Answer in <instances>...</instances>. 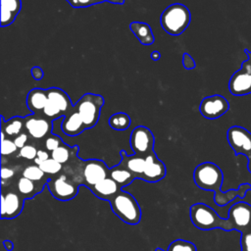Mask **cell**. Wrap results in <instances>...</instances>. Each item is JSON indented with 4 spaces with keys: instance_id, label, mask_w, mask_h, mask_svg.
<instances>
[{
    "instance_id": "60d3db41",
    "label": "cell",
    "mask_w": 251,
    "mask_h": 251,
    "mask_svg": "<svg viewBox=\"0 0 251 251\" xmlns=\"http://www.w3.org/2000/svg\"><path fill=\"white\" fill-rule=\"evenodd\" d=\"M76 3H77V8H85V7H89L91 5L96 4L95 0H76Z\"/></svg>"
},
{
    "instance_id": "836d02e7",
    "label": "cell",
    "mask_w": 251,
    "mask_h": 251,
    "mask_svg": "<svg viewBox=\"0 0 251 251\" xmlns=\"http://www.w3.org/2000/svg\"><path fill=\"white\" fill-rule=\"evenodd\" d=\"M63 143H62V140L61 138L58 136V135H51V136H48L45 140V147L48 151H54L55 149H57L59 146H61Z\"/></svg>"
},
{
    "instance_id": "5bb4252c",
    "label": "cell",
    "mask_w": 251,
    "mask_h": 251,
    "mask_svg": "<svg viewBox=\"0 0 251 251\" xmlns=\"http://www.w3.org/2000/svg\"><path fill=\"white\" fill-rule=\"evenodd\" d=\"M165 176V164L156 156L155 152L148 154L145 157V168L141 178L148 182H156L161 180Z\"/></svg>"
},
{
    "instance_id": "9a60e30c",
    "label": "cell",
    "mask_w": 251,
    "mask_h": 251,
    "mask_svg": "<svg viewBox=\"0 0 251 251\" xmlns=\"http://www.w3.org/2000/svg\"><path fill=\"white\" fill-rule=\"evenodd\" d=\"M25 127L31 137L40 139L51 132L52 122L48 119L37 118L33 115L25 120Z\"/></svg>"
},
{
    "instance_id": "277c9868",
    "label": "cell",
    "mask_w": 251,
    "mask_h": 251,
    "mask_svg": "<svg viewBox=\"0 0 251 251\" xmlns=\"http://www.w3.org/2000/svg\"><path fill=\"white\" fill-rule=\"evenodd\" d=\"M109 202L113 212L123 222L128 225H137L140 222L141 210L131 194L121 190Z\"/></svg>"
},
{
    "instance_id": "2e32d148",
    "label": "cell",
    "mask_w": 251,
    "mask_h": 251,
    "mask_svg": "<svg viewBox=\"0 0 251 251\" xmlns=\"http://www.w3.org/2000/svg\"><path fill=\"white\" fill-rule=\"evenodd\" d=\"M61 129L66 135L75 136L87 128L81 116L73 109L72 112L70 111L67 115H65V118L61 124Z\"/></svg>"
},
{
    "instance_id": "4fadbf2b",
    "label": "cell",
    "mask_w": 251,
    "mask_h": 251,
    "mask_svg": "<svg viewBox=\"0 0 251 251\" xmlns=\"http://www.w3.org/2000/svg\"><path fill=\"white\" fill-rule=\"evenodd\" d=\"M25 198L18 193L10 191L1 195V218L13 219L20 215L24 207Z\"/></svg>"
},
{
    "instance_id": "1f68e13d",
    "label": "cell",
    "mask_w": 251,
    "mask_h": 251,
    "mask_svg": "<svg viewBox=\"0 0 251 251\" xmlns=\"http://www.w3.org/2000/svg\"><path fill=\"white\" fill-rule=\"evenodd\" d=\"M18 147L16 146L14 140H11L9 138H5L1 140V154L2 156H8L17 151Z\"/></svg>"
},
{
    "instance_id": "cb8c5ba5",
    "label": "cell",
    "mask_w": 251,
    "mask_h": 251,
    "mask_svg": "<svg viewBox=\"0 0 251 251\" xmlns=\"http://www.w3.org/2000/svg\"><path fill=\"white\" fill-rule=\"evenodd\" d=\"M131 120L126 113L119 112L113 114L108 121L109 126L115 130H126L129 127Z\"/></svg>"
},
{
    "instance_id": "74e56055",
    "label": "cell",
    "mask_w": 251,
    "mask_h": 251,
    "mask_svg": "<svg viewBox=\"0 0 251 251\" xmlns=\"http://www.w3.org/2000/svg\"><path fill=\"white\" fill-rule=\"evenodd\" d=\"M26 141H27V135H26L25 133H24V132H22L21 134L17 135V136L15 137V139H14V142H15L16 146L18 147V149H21V148H23L25 145H26V144H25Z\"/></svg>"
},
{
    "instance_id": "7c38bea8",
    "label": "cell",
    "mask_w": 251,
    "mask_h": 251,
    "mask_svg": "<svg viewBox=\"0 0 251 251\" xmlns=\"http://www.w3.org/2000/svg\"><path fill=\"white\" fill-rule=\"evenodd\" d=\"M109 170L106 164L100 160H87L84 162L82 169V176L84 183L88 188H91L101 180L108 177Z\"/></svg>"
},
{
    "instance_id": "ab89813d",
    "label": "cell",
    "mask_w": 251,
    "mask_h": 251,
    "mask_svg": "<svg viewBox=\"0 0 251 251\" xmlns=\"http://www.w3.org/2000/svg\"><path fill=\"white\" fill-rule=\"evenodd\" d=\"M14 171L10 168H7V167H2L1 168V178H2V181L6 180V179H10L13 176H14Z\"/></svg>"
},
{
    "instance_id": "b9f144b4",
    "label": "cell",
    "mask_w": 251,
    "mask_h": 251,
    "mask_svg": "<svg viewBox=\"0 0 251 251\" xmlns=\"http://www.w3.org/2000/svg\"><path fill=\"white\" fill-rule=\"evenodd\" d=\"M150 56H151V59H152L153 61H159V60H160V58H161V54H160V52H159V51H157V50L152 51Z\"/></svg>"
},
{
    "instance_id": "7a4b0ae2",
    "label": "cell",
    "mask_w": 251,
    "mask_h": 251,
    "mask_svg": "<svg viewBox=\"0 0 251 251\" xmlns=\"http://www.w3.org/2000/svg\"><path fill=\"white\" fill-rule=\"evenodd\" d=\"M192 224L199 229L210 230L214 228H222L226 231L233 229L228 219L221 218L214 209L203 203L193 204L189 210Z\"/></svg>"
},
{
    "instance_id": "d4e9b609",
    "label": "cell",
    "mask_w": 251,
    "mask_h": 251,
    "mask_svg": "<svg viewBox=\"0 0 251 251\" xmlns=\"http://www.w3.org/2000/svg\"><path fill=\"white\" fill-rule=\"evenodd\" d=\"M17 187H18L19 192L23 195L24 198H25V197L30 198V197H32V193L34 192L35 184H34V181H32L25 176H22L18 180Z\"/></svg>"
},
{
    "instance_id": "d590c367",
    "label": "cell",
    "mask_w": 251,
    "mask_h": 251,
    "mask_svg": "<svg viewBox=\"0 0 251 251\" xmlns=\"http://www.w3.org/2000/svg\"><path fill=\"white\" fill-rule=\"evenodd\" d=\"M182 65H183L184 69H186V70H193L196 67V64H195L193 58L188 53L183 54V56H182Z\"/></svg>"
},
{
    "instance_id": "44dd1931",
    "label": "cell",
    "mask_w": 251,
    "mask_h": 251,
    "mask_svg": "<svg viewBox=\"0 0 251 251\" xmlns=\"http://www.w3.org/2000/svg\"><path fill=\"white\" fill-rule=\"evenodd\" d=\"M129 28L138 41L143 45H151L154 43V35L151 26L146 23L131 22Z\"/></svg>"
},
{
    "instance_id": "83f0119b",
    "label": "cell",
    "mask_w": 251,
    "mask_h": 251,
    "mask_svg": "<svg viewBox=\"0 0 251 251\" xmlns=\"http://www.w3.org/2000/svg\"><path fill=\"white\" fill-rule=\"evenodd\" d=\"M167 251H197V248L190 241L176 239L169 245Z\"/></svg>"
},
{
    "instance_id": "8fae6325",
    "label": "cell",
    "mask_w": 251,
    "mask_h": 251,
    "mask_svg": "<svg viewBox=\"0 0 251 251\" xmlns=\"http://www.w3.org/2000/svg\"><path fill=\"white\" fill-rule=\"evenodd\" d=\"M46 185L48 186L53 197L61 201L73 199L78 191L77 185L69 181L66 175H61L57 178L50 179Z\"/></svg>"
},
{
    "instance_id": "6da1fadb",
    "label": "cell",
    "mask_w": 251,
    "mask_h": 251,
    "mask_svg": "<svg viewBox=\"0 0 251 251\" xmlns=\"http://www.w3.org/2000/svg\"><path fill=\"white\" fill-rule=\"evenodd\" d=\"M195 184L203 189L214 191V201L219 206H225L236 197L244 198L247 191L251 190V184L242 183L237 189H230L226 192L221 191L224 175L220 167L212 162L199 164L193 172Z\"/></svg>"
},
{
    "instance_id": "5b68a950",
    "label": "cell",
    "mask_w": 251,
    "mask_h": 251,
    "mask_svg": "<svg viewBox=\"0 0 251 251\" xmlns=\"http://www.w3.org/2000/svg\"><path fill=\"white\" fill-rule=\"evenodd\" d=\"M103 105V96L94 93H85L74 105V110L81 116L86 128H90L98 123Z\"/></svg>"
},
{
    "instance_id": "f35d334b",
    "label": "cell",
    "mask_w": 251,
    "mask_h": 251,
    "mask_svg": "<svg viewBox=\"0 0 251 251\" xmlns=\"http://www.w3.org/2000/svg\"><path fill=\"white\" fill-rule=\"evenodd\" d=\"M30 74H31L32 77H33L35 80H40V79L43 77V75H44L42 69H41L40 67H38V66L32 67L31 70H30Z\"/></svg>"
},
{
    "instance_id": "8d00e7d4",
    "label": "cell",
    "mask_w": 251,
    "mask_h": 251,
    "mask_svg": "<svg viewBox=\"0 0 251 251\" xmlns=\"http://www.w3.org/2000/svg\"><path fill=\"white\" fill-rule=\"evenodd\" d=\"M47 159H49V154L47 153V151L39 149V150H37L36 158H35L33 161H34L35 165L39 166V165H41L44 161H46Z\"/></svg>"
},
{
    "instance_id": "8992f818",
    "label": "cell",
    "mask_w": 251,
    "mask_h": 251,
    "mask_svg": "<svg viewBox=\"0 0 251 251\" xmlns=\"http://www.w3.org/2000/svg\"><path fill=\"white\" fill-rule=\"evenodd\" d=\"M129 144L134 154L146 157L154 152V135L148 127L137 126L130 133Z\"/></svg>"
},
{
    "instance_id": "d6a6232c",
    "label": "cell",
    "mask_w": 251,
    "mask_h": 251,
    "mask_svg": "<svg viewBox=\"0 0 251 251\" xmlns=\"http://www.w3.org/2000/svg\"><path fill=\"white\" fill-rule=\"evenodd\" d=\"M37 155V149L31 145V144H26L23 148L20 149L19 156L23 157L26 160H34Z\"/></svg>"
},
{
    "instance_id": "ac0fdd59",
    "label": "cell",
    "mask_w": 251,
    "mask_h": 251,
    "mask_svg": "<svg viewBox=\"0 0 251 251\" xmlns=\"http://www.w3.org/2000/svg\"><path fill=\"white\" fill-rule=\"evenodd\" d=\"M46 92L48 101L58 107L64 113V115H67L74 109V105L72 104L70 96L63 89L59 87H50L46 89Z\"/></svg>"
},
{
    "instance_id": "3957f363",
    "label": "cell",
    "mask_w": 251,
    "mask_h": 251,
    "mask_svg": "<svg viewBox=\"0 0 251 251\" xmlns=\"http://www.w3.org/2000/svg\"><path fill=\"white\" fill-rule=\"evenodd\" d=\"M191 15L189 9L180 3L168 6L160 17L162 28L173 36L180 35L189 25Z\"/></svg>"
},
{
    "instance_id": "ee69618b",
    "label": "cell",
    "mask_w": 251,
    "mask_h": 251,
    "mask_svg": "<svg viewBox=\"0 0 251 251\" xmlns=\"http://www.w3.org/2000/svg\"><path fill=\"white\" fill-rule=\"evenodd\" d=\"M106 1L113 4H117V5H123L125 3V0H106Z\"/></svg>"
},
{
    "instance_id": "9c48e42d",
    "label": "cell",
    "mask_w": 251,
    "mask_h": 251,
    "mask_svg": "<svg viewBox=\"0 0 251 251\" xmlns=\"http://www.w3.org/2000/svg\"><path fill=\"white\" fill-rule=\"evenodd\" d=\"M227 219L234 230L241 234L249 232L251 230V205L247 202H236L229 208Z\"/></svg>"
},
{
    "instance_id": "4316f807",
    "label": "cell",
    "mask_w": 251,
    "mask_h": 251,
    "mask_svg": "<svg viewBox=\"0 0 251 251\" xmlns=\"http://www.w3.org/2000/svg\"><path fill=\"white\" fill-rule=\"evenodd\" d=\"M70 157H71L70 147H68L64 143L61 146H59L57 149H55L54 151L51 152V158H53L54 160H56L57 162H59L62 165L67 163L69 161Z\"/></svg>"
},
{
    "instance_id": "30bf717a",
    "label": "cell",
    "mask_w": 251,
    "mask_h": 251,
    "mask_svg": "<svg viewBox=\"0 0 251 251\" xmlns=\"http://www.w3.org/2000/svg\"><path fill=\"white\" fill-rule=\"evenodd\" d=\"M229 109L228 101L220 94L203 98L199 105L200 114L209 120H214L225 115Z\"/></svg>"
},
{
    "instance_id": "603a6c76",
    "label": "cell",
    "mask_w": 251,
    "mask_h": 251,
    "mask_svg": "<svg viewBox=\"0 0 251 251\" xmlns=\"http://www.w3.org/2000/svg\"><path fill=\"white\" fill-rule=\"evenodd\" d=\"M2 123H1V127L5 134L9 135V136H17L19 134H21V131L23 129V127L25 126L24 124V119L21 117H14L8 121H4L3 116L1 117Z\"/></svg>"
},
{
    "instance_id": "e0dca14e",
    "label": "cell",
    "mask_w": 251,
    "mask_h": 251,
    "mask_svg": "<svg viewBox=\"0 0 251 251\" xmlns=\"http://www.w3.org/2000/svg\"><path fill=\"white\" fill-rule=\"evenodd\" d=\"M89 189L97 197H99L103 200L110 201L113 197H115L122 190V186L117 181H115L113 178L108 176Z\"/></svg>"
},
{
    "instance_id": "816d5d0a",
    "label": "cell",
    "mask_w": 251,
    "mask_h": 251,
    "mask_svg": "<svg viewBox=\"0 0 251 251\" xmlns=\"http://www.w3.org/2000/svg\"><path fill=\"white\" fill-rule=\"evenodd\" d=\"M250 63H251V62H250Z\"/></svg>"
},
{
    "instance_id": "484cf974",
    "label": "cell",
    "mask_w": 251,
    "mask_h": 251,
    "mask_svg": "<svg viewBox=\"0 0 251 251\" xmlns=\"http://www.w3.org/2000/svg\"><path fill=\"white\" fill-rule=\"evenodd\" d=\"M44 176H45V173L37 165L27 166L23 171V176L32 181H40L44 177Z\"/></svg>"
},
{
    "instance_id": "e575fe53",
    "label": "cell",
    "mask_w": 251,
    "mask_h": 251,
    "mask_svg": "<svg viewBox=\"0 0 251 251\" xmlns=\"http://www.w3.org/2000/svg\"><path fill=\"white\" fill-rule=\"evenodd\" d=\"M242 251H251V234L249 232L241 234Z\"/></svg>"
},
{
    "instance_id": "7402d4cb",
    "label": "cell",
    "mask_w": 251,
    "mask_h": 251,
    "mask_svg": "<svg viewBox=\"0 0 251 251\" xmlns=\"http://www.w3.org/2000/svg\"><path fill=\"white\" fill-rule=\"evenodd\" d=\"M109 176L111 178L117 181L122 187L129 184L134 178H136V176L131 172H129L126 168H125L121 164L110 169Z\"/></svg>"
},
{
    "instance_id": "f6af8a7d",
    "label": "cell",
    "mask_w": 251,
    "mask_h": 251,
    "mask_svg": "<svg viewBox=\"0 0 251 251\" xmlns=\"http://www.w3.org/2000/svg\"><path fill=\"white\" fill-rule=\"evenodd\" d=\"M72 7L74 8H77V3H76V0H66Z\"/></svg>"
},
{
    "instance_id": "ba28073f",
    "label": "cell",
    "mask_w": 251,
    "mask_h": 251,
    "mask_svg": "<svg viewBox=\"0 0 251 251\" xmlns=\"http://www.w3.org/2000/svg\"><path fill=\"white\" fill-rule=\"evenodd\" d=\"M226 138L235 155H244L246 158L251 153V132L240 126H232L227 129Z\"/></svg>"
},
{
    "instance_id": "7bdbcfd3",
    "label": "cell",
    "mask_w": 251,
    "mask_h": 251,
    "mask_svg": "<svg viewBox=\"0 0 251 251\" xmlns=\"http://www.w3.org/2000/svg\"><path fill=\"white\" fill-rule=\"evenodd\" d=\"M3 245L5 246L7 251H11L13 249V243L10 240H5L3 241Z\"/></svg>"
},
{
    "instance_id": "f546056e",
    "label": "cell",
    "mask_w": 251,
    "mask_h": 251,
    "mask_svg": "<svg viewBox=\"0 0 251 251\" xmlns=\"http://www.w3.org/2000/svg\"><path fill=\"white\" fill-rule=\"evenodd\" d=\"M42 112H43V115L47 119H50V120H56V119H59L63 116H65L64 113L50 101L47 102V104L45 105Z\"/></svg>"
},
{
    "instance_id": "7dc6e473",
    "label": "cell",
    "mask_w": 251,
    "mask_h": 251,
    "mask_svg": "<svg viewBox=\"0 0 251 251\" xmlns=\"http://www.w3.org/2000/svg\"><path fill=\"white\" fill-rule=\"evenodd\" d=\"M244 52H245V54L248 56V60L251 62V52H250V51H248L247 49H245V50H244Z\"/></svg>"
},
{
    "instance_id": "4dcf8cb0",
    "label": "cell",
    "mask_w": 251,
    "mask_h": 251,
    "mask_svg": "<svg viewBox=\"0 0 251 251\" xmlns=\"http://www.w3.org/2000/svg\"><path fill=\"white\" fill-rule=\"evenodd\" d=\"M22 9L21 0H1V10L11 12L12 14L18 16Z\"/></svg>"
},
{
    "instance_id": "52a82bcc",
    "label": "cell",
    "mask_w": 251,
    "mask_h": 251,
    "mask_svg": "<svg viewBox=\"0 0 251 251\" xmlns=\"http://www.w3.org/2000/svg\"><path fill=\"white\" fill-rule=\"evenodd\" d=\"M228 90L234 96H242L251 93V63L247 59L230 77Z\"/></svg>"
},
{
    "instance_id": "c3c4849f",
    "label": "cell",
    "mask_w": 251,
    "mask_h": 251,
    "mask_svg": "<svg viewBox=\"0 0 251 251\" xmlns=\"http://www.w3.org/2000/svg\"><path fill=\"white\" fill-rule=\"evenodd\" d=\"M104 1H106V0H95L96 4H98V3H101V2H104Z\"/></svg>"
},
{
    "instance_id": "d6986e66",
    "label": "cell",
    "mask_w": 251,
    "mask_h": 251,
    "mask_svg": "<svg viewBox=\"0 0 251 251\" xmlns=\"http://www.w3.org/2000/svg\"><path fill=\"white\" fill-rule=\"evenodd\" d=\"M121 157L122 161L120 164L131 172L136 178H141L145 168V157L136 154L127 155L124 150L121 151Z\"/></svg>"
},
{
    "instance_id": "bcb514c9",
    "label": "cell",
    "mask_w": 251,
    "mask_h": 251,
    "mask_svg": "<svg viewBox=\"0 0 251 251\" xmlns=\"http://www.w3.org/2000/svg\"><path fill=\"white\" fill-rule=\"evenodd\" d=\"M247 160H248V164H247V169L249 171V173L251 174V153L250 155L247 157Z\"/></svg>"
},
{
    "instance_id": "ffe728a7",
    "label": "cell",
    "mask_w": 251,
    "mask_h": 251,
    "mask_svg": "<svg viewBox=\"0 0 251 251\" xmlns=\"http://www.w3.org/2000/svg\"><path fill=\"white\" fill-rule=\"evenodd\" d=\"M48 102L46 89L33 88L26 95V106L33 114L44 109Z\"/></svg>"
},
{
    "instance_id": "681fc988",
    "label": "cell",
    "mask_w": 251,
    "mask_h": 251,
    "mask_svg": "<svg viewBox=\"0 0 251 251\" xmlns=\"http://www.w3.org/2000/svg\"><path fill=\"white\" fill-rule=\"evenodd\" d=\"M155 251H165V250H163L162 248H156V249H155Z\"/></svg>"
},
{
    "instance_id": "f907efd6",
    "label": "cell",
    "mask_w": 251,
    "mask_h": 251,
    "mask_svg": "<svg viewBox=\"0 0 251 251\" xmlns=\"http://www.w3.org/2000/svg\"><path fill=\"white\" fill-rule=\"evenodd\" d=\"M249 233H250V234H251V230H250V231H249Z\"/></svg>"
},
{
    "instance_id": "f1b7e54d",
    "label": "cell",
    "mask_w": 251,
    "mask_h": 251,
    "mask_svg": "<svg viewBox=\"0 0 251 251\" xmlns=\"http://www.w3.org/2000/svg\"><path fill=\"white\" fill-rule=\"evenodd\" d=\"M39 167L45 174L56 175L62 170L63 165L54 160L53 158H49L46 161H44L41 165H39Z\"/></svg>"
}]
</instances>
